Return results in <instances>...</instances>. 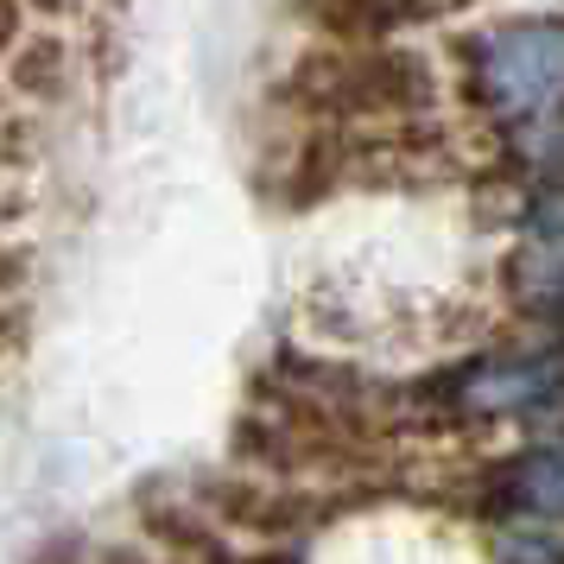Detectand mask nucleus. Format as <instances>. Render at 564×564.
<instances>
[{
  "label": "nucleus",
  "instance_id": "obj_5",
  "mask_svg": "<svg viewBox=\"0 0 564 564\" xmlns=\"http://www.w3.org/2000/svg\"><path fill=\"white\" fill-rule=\"evenodd\" d=\"M533 229L539 235H564V178L545 184V191L533 197Z\"/></svg>",
  "mask_w": 564,
  "mask_h": 564
},
{
  "label": "nucleus",
  "instance_id": "obj_1",
  "mask_svg": "<svg viewBox=\"0 0 564 564\" xmlns=\"http://www.w3.org/2000/svg\"><path fill=\"white\" fill-rule=\"evenodd\" d=\"M482 89L501 115H539L564 102V20H527L482 45Z\"/></svg>",
  "mask_w": 564,
  "mask_h": 564
},
{
  "label": "nucleus",
  "instance_id": "obj_4",
  "mask_svg": "<svg viewBox=\"0 0 564 564\" xmlns=\"http://www.w3.org/2000/svg\"><path fill=\"white\" fill-rule=\"evenodd\" d=\"M57 77H64V45L57 39H39L13 57V89H26V96H52Z\"/></svg>",
  "mask_w": 564,
  "mask_h": 564
},
{
  "label": "nucleus",
  "instance_id": "obj_3",
  "mask_svg": "<svg viewBox=\"0 0 564 564\" xmlns=\"http://www.w3.org/2000/svg\"><path fill=\"white\" fill-rule=\"evenodd\" d=\"M508 501L527 513H545V520H564V444H545V451L513 463Z\"/></svg>",
  "mask_w": 564,
  "mask_h": 564
},
{
  "label": "nucleus",
  "instance_id": "obj_2",
  "mask_svg": "<svg viewBox=\"0 0 564 564\" xmlns=\"http://www.w3.org/2000/svg\"><path fill=\"white\" fill-rule=\"evenodd\" d=\"M552 387V368L539 361H488L463 381V406L469 412H508V406H539Z\"/></svg>",
  "mask_w": 564,
  "mask_h": 564
},
{
  "label": "nucleus",
  "instance_id": "obj_6",
  "mask_svg": "<svg viewBox=\"0 0 564 564\" xmlns=\"http://www.w3.org/2000/svg\"><path fill=\"white\" fill-rule=\"evenodd\" d=\"M39 7H70V0H39Z\"/></svg>",
  "mask_w": 564,
  "mask_h": 564
}]
</instances>
